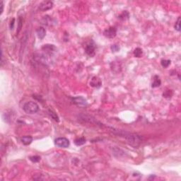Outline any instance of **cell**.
<instances>
[{"instance_id":"cell-5","label":"cell","mask_w":181,"mask_h":181,"mask_svg":"<svg viewBox=\"0 0 181 181\" xmlns=\"http://www.w3.org/2000/svg\"><path fill=\"white\" fill-rule=\"evenodd\" d=\"M72 101L74 104L79 106V107H86L88 105L87 101L83 98L82 96H77V97H74L72 98Z\"/></svg>"},{"instance_id":"cell-7","label":"cell","mask_w":181,"mask_h":181,"mask_svg":"<svg viewBox=\"0 0 181 181\" xmlns=\"http://www.w3.org/2000/svg\"><path fill=\"white\" fill-rule=\"evenodd\" d=\"M53 6V2L51 1H45L42 2L39 5V9L42 11H46L50 10Z\"/></svg>"},{"instance_id":"cell-20","label":"cell","mask_w":181,"mask_h":181,"mask_svg":"<svg viewBox=\"0 0 181 181\" xmlns=\"http://www.w3.org/2000/svg\"><path fill=\"white\" fill-rule=\"evenodd\" d=\"M22 25H23V19H21V17H19V20H18V31H17V33H19L20 32V31L21 30V28H22Z\"/></svg>"},{"instance_id":"cell-14","label":"cell","mask_w":181,"mask_h":181,"mask_svg":"<svg viewBox=\"0 0 181 181\" xmlns=\"http://www.w3.org/2000/svg\"><path fill=\"white\" fill-rule=\"evenodd\" d=\"M85 143H86V139L84 137H79L74 140V144H76V146H82Z\"/></svg>"},{"instance_id":"cell-17","label":"cell","mask_w":181,"mask_h":181,"mask_svg":"<svg viewBox=\"0 0 181 181\" xmlns=\"http://www.w3.org/2000/svg\"><path fill=\"white\" fill-rule=\"evenodd\" d=\"M118 18L121 20L127 19L129 18V13H128L127 11H124L120 16H119Z\"/></svg>"},{"instance_id":"cell-18","label":"cell","mask_w":181,"mask_h":181,"mask_svg":"<svg viewBox=\"0 0 181 181\" xmlns=\"http://www.w3.org/2000/svg\"><path fill=\"white\" fill-rule=\"evenodd\" d=\"M161 64L163 67L166 68L170 65V60H169V59H162L161 62Z\"/></svg>"},{"instance_id":"cell-12","label":"cell","mask_w":181,"mask_h":181,"mask_svg":"<svg viewBox=\"0 0 181 181\" xmlns=\"http://www.w3.org/2000/svg\"><path fill=\"white\" fill-rule=\"evenodd\" d=\"M161 84V81L160 78L158 77V76H154L153 77V81L152 82V84H151V86L152 88H156L160 86Z\"/></svg>"},{"instance_id":"cell-3","label":"cell","mask_w":181,"mask_h":181,"mask_svg":"<svg viewBox=\"0 0 181 181\" xmlns=\"http://www.w3.org/2000/svg\"><path fill=\"white\" fill-rule=\"evenodd\" d=\"M96 46L95 42H93V40H91L85 46V52L88 56L93 57L95 56V54H96Z\"/></svg>"},{"instance_id":"cell-25","label":"cell","mask_w":181,"mask_h":181,"mask_svg":"<svg viewBox=\"0 0 181 181\" xmlns=\"http://www.w3.org/2000/svg\"><path fill=\"white\" fill-rule=\"evenodd\" d=\"M1 7H2V11H1V14H2L3 10H4V2H3V1H1Z\"/></svg>"},{"instance_id":"cell-21","label":"cell","mask_w":181,"mask_h":181,"mask_svg":"<svg viewBox=\"0 0 181 181\" xmlns=\"http://www.w3.org/2000/svg\"><path fill=\"white\" fill-rule=\"evenodd\" d=\"M173 95V91L171 90H168L163 93V96L164 98H170Z\"/></svg>"},{"instance_id":"cell-13","label":"cell","mask_w":181,"mask_h":181,"mask_svg":"<svg viewBox=\"0 0 181 181\" xmlns=\"http://www.w3.org/2000/svg\"><path fill=\"white\" fill-rule=\"evenodd\" d=\"M111 68L113 69V71L115 72V69H117V73L120 71L121 70V66L120 65V63L117 62H113L111 64Z\"/></svg>"},{"instance_id":"cell-1","label":"cell","mask_w":181,"mask_h":181,"mask_svg":"<svg viewBox=\"0 0 181 181\" xmlns=\"http://www.w3.org/2000/svg\"><path fill=\"white\" fill-rule=\"evenodd\" d=\"M118 134L120 136H123L127 143L133 147H137L141 142V138L137 134H132V133L125 132H118Z\"/></svg>"},{"instance_id":"cell-23","label":"cell","mask_w":181,"mask_h":181,"mask_svg":"<svg viewBox=\"0 0 181 181\" xmlns=\"http://www.w3.org/2000/svg\"><path fill=\"white\" fill-rule=\"evenodd\" d=\"M110 49H111V50L113 51V52H118L120 50V47L117 45H113L111 46Z\"/></svg>"},{"instance_id":"cell-22","label":"cell","mask_w":181,"mask_h":181,"mask_svg":"<svg viewBox=\"0 0 181 181\" xmlns=\"http://www.w3.org/2000/svg\"><path fill=\"white\" fill-rule=\"evenodd\" d=\"M30 160L33 163H38L40 160V157L38 156H33L30 157Z\"/></svg>"},{"instance_id":"cell-19","label":"cell","mask_w":181,"mask_h":181,"mask_svg":"<svg viewBox=\"0 0 181 181\" xmlns=\"http://www.w3.org/2000/svg\"><path fill=\"white\" fill-rule=\"evenodd\" d=\"M175 29L177 31H180V17H178L177 21L175 22Z\"/></svg>"},{"instance_id":"cell-9","label":"cell","mask_w":181,"mask_h":181,"mask_svg":"<svg viewBox=\"0 0 181 181\" xmlns=\"http://www.w3.org/2000/svg\"><path fill=\"white\" fill-rule=\"evenodd\" d=\"M42 50H44L45 52H46L47 53L51 55L52 53H53L54 52L56 51V48L55 47L54 45H45L42 48Z\"/></svg>"},{"instance_id":"cell-2","label":"cell","mask_w":181,"mask_h":181,"mask_svg":"<svg viewBox=\"0 0 181 181\" xmlns=\"http://www.w3.org/2000/svg\"><path fill=\"white\" fill-rule=\"evenodd\" d=\"M23 110L27 114H34L39 111V105L35 102H26L23 106Z\"/></svg>"},{"instance_id":"cell-15","label":"cell","mask_w":181,"mask_h":181,"mask_svg":"<svg viewBox=\"0 0 181 181\" xmlns=\"http://www.w3.org/2000/svg\"><path fill=\"white\" fill-rule=\"evenodd\" d=\"M49 115L51 116V117L56 122H59V117H58V115H57L56 113H55L54 111H52V110H49Z\"/></svg>"},{"instance_id":"cell-6","label":"cell","mask_w":181,"mask_h":181,"mask_svg":"<svg viewBox=\"0 0 181 181\" xmlns=\"http://www.w3.org/2000/svg\"><path fill=\"white\" fill-rule=\"evenodd\" d=\"M117 34V29L115 27H110L105 29L103 32V35L107 38H114Z\"/></svg>"},{"instance_id":"cell-10","label":"cell","mask_w":181,"mask_h":181,"mask_svg":"<svg viewBox=\"0 0 181 181\" xmlns=\"http://www.w3.org/2000/svg\"><path fill=\"white\" fill-rule=\"evenodd\" d=\"M36 33L38 37V38L40 39H43L44 37L45 36V34H46V31L43 27H40L36 30Z\"/></svg>"},{"instance_id":"cell-24","label":"cell","mask_w":181,"mask_h":181,"mask_svg":"<svg viewBox=\"0 0 181 181\" xmlns=\"http://www.w3.org/2000/svg\"><path fill=\"white\" fill-rule=\"evenodd\" d=\"M14 23H15V19H13L11 20V22H10V28L13 29L14 27Z\"/></svg>"},{"instance_id":"cell-16","label":"cell","mask_w":181,"mask_h":181,"mask_svg":"<svg viewBox=\"0 0 181 181\" xmlns=\"http://www.w3.org/2000/svg\"><path fill=\"white\" fill-rule=\"evenodd\" d=\"M134 55L135 57H141L142 55V50L140 48H137L134 51Z\"/></svg>"},{"instance_id":"cell-4","label":"cell","mask_w":181,"mask_h":181,"mask_svg":"<svg viewBox=\"0 0 181 181\" xmlns=\"http://www.w3.org/2000/svg\"><path fill=\"white\" fill-rule=\"evenodd\" d=\"M55 144L56 146L61 148H67L69 146V141L68 139L65 137H59L55 140Z\"/></svg>"},{"instance_id":"cell-11","label":"cell","mask_w":181,"mask_h":181,"mask_svg":"<svg viewBox=\"0 0 181 181\" xmlns=\"http://www.w3.org/2000/svg\"><path fill=\"white\" fill-rule=\"evenodd\" d=\"M33 141V137L31 136H24L21 138V142L24 145H29Z\"/></svg>"},{"instance_id":"cell-8","label":"cell","mask_w":181,"mask_h":181,"mask_svg":"<svg viewBox=\"0 0 181 181\" xmlns=\"http://www.w3.org/2000/svg\"><path fill=\"white\" fill-rule=\"evenodd\" d=\"M90 86H92V87L98 88L101 86V80L99 79L98 77H97V76H93V78L91 79V81L90 82Z\"/></svg>"}]
</instances>
